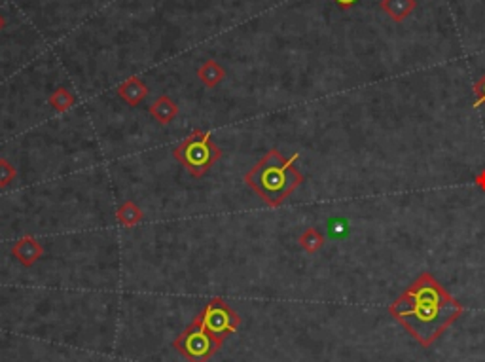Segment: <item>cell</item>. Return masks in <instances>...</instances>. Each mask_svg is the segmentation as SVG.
Here are the masks:
<instances>
[{
    "label": "cell",
    "mask_w": 485,
    "mask_h": 362,
    "mask_svg": "<svg viewBox=\"0 0 485 362\" xmlns=\"http://www.w3.org/2000/svg\"><path fill=\"white\" fill-rule=\"evenodd\" d=\"M389 311L421 345L428 347L463 315V305L428 273H423L398 300L391 303Z\"/></svg>",
    "instance_id": "cell-1"
},
{
    "label": "cell",
    "mask_w": 485,
    "mask_h": 362,
    "mask_svg": "<svg viewBox=\"0 0 485 362\" xmlns=\"http://www.w3.org/2000/svg\"><path fill=\"white\" fill-rule=\"evenodd\" d=\"M284 158L279 150H269L258 164L245 175V184L260 196L269 207L279 205L303 182L302 173L294 167V159Z\"/></svg>",
    "instance_id": "cell-2"
},
{
    "label": "cell",
    "mask_w": 485,
    "mask_h": 362,
    "mask_svg": "<svg viewBox=\"0 0 485 362\" xmlns=\"http://www.w3.org/2000/svg\"><path fill=\"white\" fill-rule=\"evenodd\" d=\"M175 159H178L191 177L201 178L212 169V165L222 158V148L217 146L209 131L194 129L182 143L173 150Z\"/></svg>",
    "instance_id": "cell-3"
},
{
    "label": "cell",
    "mask_w": 485,
    "mask_h": 362,
    "mask_svg": "<svg viewBox=\"0 0 485 362\" xmlns=\"http://www.w3.org/2000/svg\"><path fill=\"white\" fill-rule=\"evenodd\" d=\"M224 340L210 336L209 332L194 323L184 330L182 334L173 342V347L188 362H209L215 353L222 347Z\"/></svg>",
    "instance_id": "cell-4"
},
{
    "label": "cell",
    "mask_w": 485,
    "mask_h": 362,
    "mask_svg": "<svg viewBox=\"0 0 485 362\" xmlns=\"http://www.w3.org/2000/svg\"><path fill=\"white\" fill-rule=\"evenodd\" d=\"M194 321L199 326H203L210 336L218 338V340H226L241 326L239 313H236V310H231L222 298H212Z\"/></svg>",
    "instance_id": "cell-5"
},
{
    "label": "cell",
    "mask_w": 485,
    "mask_h": 362,
    "mask_svg": "<svg viewBox=\"0 0 485 362\" xmlns=\"http://www.w3.org/2000/svg\"><path fill=\"white\" fill-rule=\"evenodd\" d=\"M12 256L23 266V268H31L38 262L40 258L44 256V247L38 239H34L33 236H23V238L13 243Z\"/></svg>",
    "instance_id": "cell-6"
},
{
    "label": "cell",
    "mask_w": 485,
    "mask_h": 362,
    "mask_svg": "<svg viewBox=\"0 0 485 362\" xmlns=\"http://www.w3.org/2000/svg\"><path fill=\"white\" fill-rule=\"evenodd\" d=\"M116 93L124 103L129 106H137L148 95V86L138 76H131L129 80H125L124 84H120Z\"/></svg>",
    "instance_id": "cell-7"
},
{
    "label": "cell",
    "mask_w": 485,
    "mask_h": 362,
    "mask_svg": "<svg viewBox=\"0 0 485 362\" xmlns=\"http://www.w3.org/2000/svg\"><path fill=\"white\" fill-rule=\"evenodd\" d=\"M150 114L152 118L159 124L169 125L178 116V106L169 95H159L158 99L150 105Z\"/></svg>",
    "instance_id": "cell-8"
},
{
    "label": "cell",
    "mask_w": 485,
    "mask_h": 362,
    "mask_svg": "<svg viewBox=\"0 0 485 362\" xmlns=\"http://www.w3.org/2000/svg\"><path fill=\"white\" fill-rule=\"evenodd\" d=\"M197 76H199V80H201L207 87H217L218 84L226 78V71H224V66L218 65L217 61L209 59L199 66Z\"/></svg>",
    "instance_id": "cell-9"
},
{
    "label": "cell",
    "mask_w": 485,
    "mask_h": 362,
    "mask_svg": "<svg viewBox=\"0 0 485 362\" xmlns=\"http://www.w3.org/2000/svg\"><path fill=\"white\" fill-rule=\"evenodd\" d=\"M116 218H118L120 224L125 226V228H135V226L143 222V211L135 201L129 199L124 205H120V209L116 211Z\"/></svg>",
    "instance_id": "cell-10"
},
{
    "label": "cell",
    "mask_w": 485,
    "mask_h": 362,
    "mask_svg": "<svg viewBox=\"0 0 485 362\" xmlns=\"http://www.w3.org/2000/svg\"><path fill=\"white\" fill-rule=\"evenodd\" d=\"M415 6V0H383V10L396 21H402Z\"/></svg>",
    "instance_id": "cell-11"
},
{
    "label": "cell",
    "mask_w": 485,
    "mask_h": 362,
    "mask_svg": "<svg viewBox=\"0 0 485 362\" xmlns=\"http://www.w3.org/2000/svg\"><path fill=\"white\" fill-rule=\"evenodd\" d=\"M74 103H76V97H74L73 93L68 92L66 87L55 89V92L52 93V97H50V105H52L57 113H66L68 108H73Z\"/></svg>",
    "instance_id": "cell-12"
},
{
    "label": "cell",
    "mask_w": 485,
    "mask_h": 362,
    "mask_svg": "<svg viewBox=\"0 0 485 362\" xmlns=\"http://www.w3.org/2000/svg\"><path fill=\"white\" fill-rule=\"evenodd\" d=\"M17 177V169L13 167L12 161H8L6 158H0V188H6L15 180Z\"/></svg>",
    "instance_id": "cell-13"
},
{
    "label": "cell",
    "mask_w": 485,
    "mask_h": 362,
    "mask_svg": "<svg viewBox=\"0 0 485 362\" xmlns=\"http://www.w3.org/2000/svg\"><path fill=\"white\" fill-rule=\"evenodd\" d=\"M300 243H302L303 249L309 250V252H315V250H319L322 247V236L317 230H313V228H309L302 238H300Z\"/></svg>",
    "instance_id": "cell-14"
},
{
    "label": "cell",
    "mask_w": 485,
    "mask_h": 362,
    "mask_svg": "<svg viewBox=\"0 0 485 362\" xmlns=\"http://www.w3.org/2000/svg\"><path fill=\"white\" fill-rule=\"evenodd\" d=\"M476 93H478V101H476V105H484L485 103V76L482 80H479V84L476 86Z\"/></svg>",
    "instance_id": "cell-15"
},
{
    "label": "cell",
    "mask_w": 485,
    "mask_h": 362,
    "mask_svg": "<svg viewBox=\"0 0 485 362\" xmlns=\"http://www.w3.org/2000/svg\"><path fill=\"white\" fill-rule=\"evenodd\" d=\"M354 2H356V0H335V4H340L341 8H349V6H353Z\"/></svg>",
    "instance_id": "cell-16"
},
{
    "label": "cell",
    "mask_w": 485,
    "mask_h": 362,
    "mask_svg": "<svg viewBox=\"0 0 485 362\" xmlns=\"http://www.w3.org/2000/svg\"><path fill=\"white\" fill-rule=\"evenodd\" d=\"M4 25H6V21H4V17H2V15H0V31H2V29H4Z\"/></svg>",
    "instance_id": "cell-17"
}]
</instances>
